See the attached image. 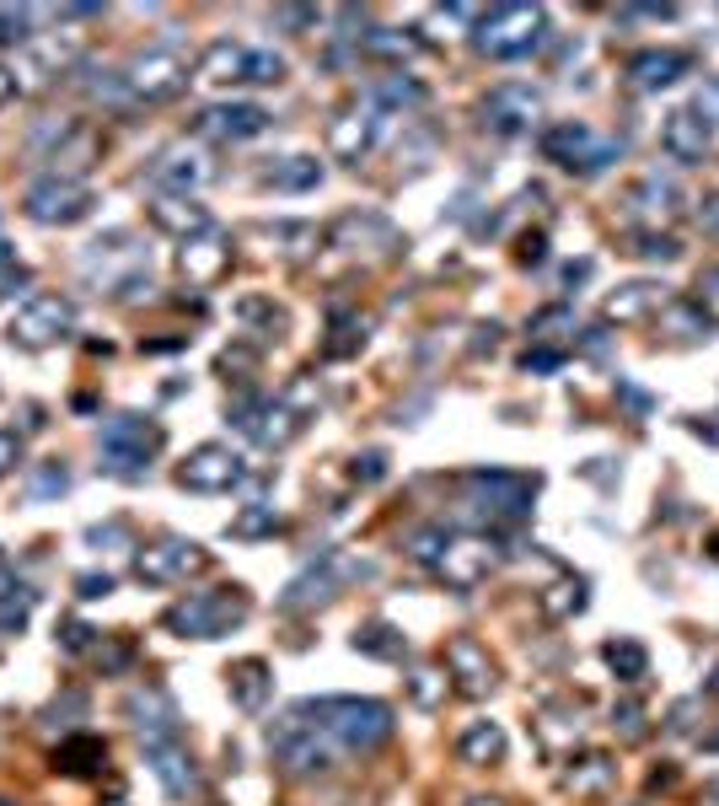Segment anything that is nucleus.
<instances>
[{"label":"nucleus","instance_id":"33","mask_svg":"<svg viewBox=\"0 0 719 806\" xmlns=\"http://www.w3.org/2000/svg\"><path fill=\"white\" fill-rule=\"evenodd\" d=\"M108 591H114L108 576H81V597H108Z\"/></svg>","mask_w":719,"mask_h":806},{"label":"nucleus","instance_id":"7","mask_svg":"<svg viewBox=\"0 0 719 806\" xmlns=\"http://www.w3.org/2000/svg\"><path fill=\"white\" fill-rule=\"evenodd\" d=\"M129 92L146 97V102H167V97H178L188 87V60H183L178 49H150L140 60L129 65Z\"/></svg>","mask_w":719,"mask_h":806},{"label":"nucleus","instance_id":"14","mask_svg":"<svg viewBox=\"0 0 719 806\" xmlns=\"http://www.w3.org/2000/svg\"><path fill=\"white\" fill-rule=\"evenodd\" d=\"M205 178H210V167H205L194 151H183V146L161 151V156H156V167H150V184L173 188V194H188V188H199Z\"/></svg>","mask_w":719,"mask_h":806},{"label":"nucleus","instance_id":"31","mask_svg":"<svg viewBox=\"0 0 719 806\" xmlns=\"http://www.w3.org/2000/svg\"><path fill=\"white\" fill-rule=\"evenodd\" d=\"M269 522H274V511H269V505H258V511L237 517V522H232V532H237V538H253V532H264Z\"/></svg>","mask_w":719,"mask_h":806},{"label":"nucleus","instance_id":"15","mask_svg":"<svg viewBox=\"0 0 719 806\" xmlns=\"http://www.w3.org/2000/svg\"><path fill=\"white\" fill-rule=\"evenodd\" d=\"M247 65H253V49L247 43H232V38H220L205 49V60H199V81H210V87H232V81H247Z\"/></svg>","mask_w":719,"mask_h":806},{"label":"nucleus","instance_id":"13","mask_svg":"<svg viewBox=\"0 0 719 806\" xmlns=\"http://www.w3.org/2000/svg\"><path fill=\"white\" fill-rule=\"evenodd\" d=\"M538 92L532 87H515V81H505V87H494L489 92V102H483V114H489V125L500 129H521L526 119H538Z\"/></svg>","mask_w":719,"mask_h":806},{"label":"nucleus","instance_id":"5","mask_svg":"<svg viewBox=\"0 0 719 806\" xmlns=\"http://www.w3.org/2000/svg\"><path fill=\"white\" fill-rule=\"evenodd\" d=\"M28 216L43 220V226H70V220H81L91 210V188L81 178H38L28 188Z\"/></svg>","mask_w":719,"mask_h":806},{"label":"nucleus","instance_id":"2","mask_svg":"<svg viewBox=\"0 0 719 806\" xmlns=\"http://www.w3.org/2000/svg\"><path fill=\"white\" fill-rule=\"evenodd\" d=\"M242 619H247V597H237V591H194L188 602H178L167 613V629L194 635V640H215V635H226Z\"/></svg>","mask_w":719,"mask_h":806},{"label":"nucleus","instance_id":"27","mask_svg":"<svg viewBox=\"0 0 719 806\" xmlns=\"http://www.w3.org/2000/svg\"><path fill=\"white\" fill-rule=\"evenodd\" d=\"M682 65H688L682 55H644V60H633V76H639V87H666Z\"/></svg>","mask_w":719,"mask_h":806},{"label":"nucleus","instance_id":"16","mask_svg":"<svg viewBox=\"0 0 719 806\" xmlns=\"http://www.w3.org/2000/svg\"><path fill=\"white\" fill-rule=\"evenodd\" d=\"M264 125H269V114H264V108H253V102L199 114V129H205V135H220V140H247V135H258Z\"/></svg>","mask_w":719,"mask_h":806},{"label":"nucleus","instance_id":"36","mask_svg":"<svg viewBox=\"0 0 719 806\" xmlns=\"http://www.w3.org/2000/svg\"><path fill=\"white\" fill-rule=\"evenodd\" d=\"M473 806H494V802H473Z\"/></svg>","mask_w":719,"mask_h":806},{"label":"nucleus","instance_id":"4","mask_svg":"<svg viewBox=\"0 0 719 806\" xmlns=\"http://www.w3.org/2000/svg\"><path fill=\"white\" fill-rule=\"evenodd\" d=\"M156 446H161V431L150 420H140V414H119V420L102 425V463H108V473H140L156 458Z\"/></svg>","mask_w":719,"mask_h":806},{"label":"nucleus","instance_id":"3","mask_svg":"<svg viewBox=\"0 0 719 806\" xmlns=\"http://www.w3.org/2000/svg\"><path fill=\"white\" fill-rule=\"evenodd\" d=\"M542 43V11L532 6H500L494 17H483L479 28V49L494 60H515V55H532Z\"/></svg>","mask_w":719,"mask_h":806},{"label":"nucleus","instance_id":"22","mask_svg":"<svg viewBox=\"0 0 719 806\" xmlns=\"http://www.w3.org/2000/svg\"><path fill=\"white\" fill-rule=\"evenodd\" d=\"M328 146H333V156H344V161H360V151L371 146V119H365V114H344V119L333 125Z\"/></svg>","mask_w":719,"mask_h":806},{"label":"nucleus","instance_id":"24","mask_svg":"<svg viewBox=\"0 0 719 806\" xmlns=\"http://www.w3.org/2000/svg\"><path fill=\"white\" fill-rule=\"evenodd\" d=\"M703 129H698V119L692 114H671V125H666V151L671 156H682V161H692V156L703 151Z\"/></svg>","mask_w":719,"mask_h":806},{"label":"nucleus","instance_id":"17","mask_svg":"<svg viewBox=\"0 0 719 806\" xmlns=\"http://www.w3.org/2000/svg\"><path fill=\"white\" fill-rule=\"evenodd\" d=\"M76 55H81V38H76V32H49V38L28 55V87L49 81V76H60Z\"/></svg>","mask_w":719,"mask_h":806},{"label":"nucleus","instance_id":"34","mask_svg":"<svg viewBox=\"0 0 719 806\" xmlns=\"http://www.w3.org/2000/svg\"><path fill=\"white\" fill-rule=\"evenodd\" d=\"M87 623H65V646H70V651H87Z\"/></svg>","mask_w":719,"mask_h":806},{"label":"nucleus","instance_id":"21","mask_svg":"<svg viewBox=\"0 0 719 806\" xmlns=\"http://www.w3.org/2000/svg\"><path fill=\"white\" fill-rule=\"evenodd\" d=\"M548 151L553 156H570V167L580 161V167H597V161H607V146H597V135L591 129H553L548 135Z\"/></svg>","mask_w":719,"mask_h":806},{"label":"nucleus","instance_id":"23","mask_svg":"<svg viewBox=\"0 0 719 806\" xmlns=\"http://www.w3.org/2000/svg\"><path fill=\"white\" fill-rule=\"evenodd\" d=\"M102 753H108V747L97 743V737H76V743H60L55 769H65V775H91V769H102Z\"/></svg>","mask_w":719,"mask_h":806},{"label":"nucleus","instance_id":"26","mask_svg":"<svg viewBox=\"0 0 719 806\" xmlns=\"http://www.w3.org/2000/svg\"><path fill=\"white\" fill-rule=\"evenodd\" d=\"M500 747H505L500 726H473V731L462 737V758H467V764H489V758H500Z\"/></svg>","mask_w":719,"mask_h":806},{"label":"nucleus","instance_id":"18","mask_svg":"<svg viewBox=\"0 0 719 806\" xmlns=\"http://www.w3.org/2000/svg\"><path fill=\"white\" fill-rule=\"evenodd\" d=\"M146 758H150V769H156V779H161L173 796H188V790H194V769H188V758H183L178 737H173V743H146Z\"/></svg>","mask_w":719,"mask_h":806},{"label":"nucleus","instance_id":"20","mask_svg":"<svg viewBox=\"0 0 719 806\" xmlns=\"http://www.w3.org/2000/svg\"><path fill=\"white\" fill-rule=\"evenodd\" d=\"M226 264H232V248H226V243H215V237H199V243H188V248H183V275L194 279V285H210Z\"/></svg>","mask_w":719,"mask_h":806},{"label":"nucleus","instance_id":"11","mask_svg":"<svg viewBox=\"0 0 719 806\" xmlns=\"http://www.w3.org/2000/svg\"><path fill=\"white\" fill-rule=\"evenodd\" d=\"M129 715H140L135 726H140L146 743H173V737H178V710H173V699H167L161 688L135 694V699H129Z\"/></svg>","mask_w":719,"mask_h":806},{"label":"nucleus","instance_id":"29","mask_svg":"<svg viewBox=\"0 0 719 806\" xmlns=\"http://www.w3.org/2000/svg\"><path fill=\"white\" fill-rule=\"evenodd\" d=\"M28 11H0V43H22L28 38Z\"/></svg>","mask_w":719,"mask_h":806},{"label":"nucleus","instance_id":"32","mask_svg":"<svg viewBox=\"0 0 719 806\" xmlns=\"http://www.w3.org/2000/svg\"><path fill=\"white\" fill-rule=\"evenodd\" d=\"M17 463H22V441L11 431H0V473H11Z\"/></svg>","mask_w":719,"mask_h":806},{"label":"nucleus","instance_id":"37","mask_svg":"<svg viewBox=\"0 0 719 806\" xmlns=\"http://www.w3.org/2000/svg\"><path fill=\"white\" fill-rule=\"evenodd\" d=\"M0 806H11V802H0Z\"/></svg>","mask_w":719,"mask_h":806},{"label":"nucleus","instance_id":"30","mask_svg":"<svg viewBox=\"0 0 719 806\" xmlns=\"http://www.w3.org/2000/svg\"><path fill=\"white\" fill-rule=\"evenodd\" d=\"M17 285H22V264H17V258H11V248L0 243V296H11Z\"/></svg>","mask_w":719,"mask_h":806},{"label":"nucleus","instance_id":"12","mask_svg":"<svg viewBox=\"0 0 719 806\" xmlns=\"http://www.w3.org/2000/svg\"><path fill=\"white\" fill-rule=\"evenodd\" d=\"M489 564H494V554L483 543H451L446 538V554H435V570L446 576L451 587H479L489 576Z\"/></svg>","mask_w":719,"mask_h":806},{"label":"nucleus","instance_id":"25","mask_svg":"<svg viewBox=\"0 0 719 806\" xmlns=\"http://www.w3.org/2000/svg\"><path fill=\"white\" fill-rule=\"evenodd\" d=\"M232 694H237L242 710H258L264 705V694H269V678H264V661H242L237 672H232Z\"/></svg>","mask_w":719,"mask_h":806},{"label":"nucleus","instance_id":"28","mask_svg":"<svg viewBox=\"0 0 719 806\" xmlns=\"http://www.w3.org/2000/svg\"><path fill=\"white\" fill-rule=\"evenodd\" d=\"M32 495L43 500V495H65V490H70V473H65L60 463H38L32 468V484H28Z\"/></svg>","mask_w":719,"mask_h":806},{"label":"nucleus","instance_id":"6","mask_svg":"<svg viewBox=\"0 0 719 806\" xmlns=\"http://www.w3.org/2000/svg\"><path fill=\"white\" fill-rule=\"evenodd\" d=\"M70 323H76V307L65 296H32L28 307L11 317V340L28 344V350H49L70 334Z\"/></svg>","mask_w":719,"mask_h":806},{"label":"nucleus","instance_id":"10","mask_svg":"<svg viewBox=\"0 0 719 806\" xmlns=\"http://www.w3.org/2000/svg\"><path fill=\"white\" fill-rule=\"evenodd\" d=\"M150 220H156L161 232L183 237V243L210 232V210H205V205H194L188 194H156V199H150Z\"/></svg>","mask_w":719,"mask_h":806},{"label":"nucleus","instance_id":"1","mask_svg":"<svg viewBox=\"0 0 719 806\" xmlns=\"http://www.w3.org/2000/svg\"><path fill=\"white\" fill-rule=\"evenodd\" d=\"M306 715H317V726L333 731L344 747H376L392 731V710L371 699H317L306 705Z\"/></svg>","mask_w":719,"mask_h":806},{"label":"nucleus","instance_id":"19","mask_svg":"<svg viewBox=\"0 0 719 806\" xmlns=\"http://www.w3.org/2000/svg\"><path fill=\"white\" fill-rule=\"evenodd\" d=\"M446 661L462 672V688H467V694H489V688H494V667H489V656L479 651V640H451Z\"/></svg>","mask_w":719,"mask_h":806},{"label":"nucleus","instance_id":"35","mask_svg":"<svg viewBox=\"0 0 719 806\" xmlns=\"http://www.w3.org/2000/svg\"><path fill=\"white\" fill-rule=\"evenodd\" d=\"M11 97H17V76H11V70H0V108H6Z\"/></svg>","mask_w":719,"mask_h":806},{"label":"nucleus","instance_id":"8","mask_svg":"<svg viewBox=\"0 0 719 806\" xmlns=\"http://www.w3.org/2000/svg\"><path fill=\"white\" fill-rule=\"evenodd\" d=\"M194 570H205V549L188 543V538H161L150 543L146 554L135 559V576L150 581V587H173V581H188Z\"/></svg>","mask_w":719,"mask_h":806},{"label":"nucleus","instance_id":"9","mask_svg":"<svg viewBox=\"0 0 719 806\" xmlns=\"http://www.w3.org/2000/svg\"><path fill=\"white\" fill-rule=\"evenodd\" d=\"M183 490H199V495H210V490H232L242 479V463L226 452V446H199L188 463L178 468Z\"/></svg>","mask_w":719,"mask_h":806}]
</instances>
